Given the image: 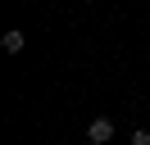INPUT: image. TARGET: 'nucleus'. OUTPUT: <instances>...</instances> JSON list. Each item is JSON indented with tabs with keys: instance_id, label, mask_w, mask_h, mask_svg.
I'll return each instance as SVG.
<instances>
[{
	"instance_id": "f03ea898",
	"label": "nucleus",
	"mask_w": 150,
	"mask_h": 145,
	"mask_svg": "<svg viewBox=\"0 0 150 145\" xmlns=\"http://www.w3.org/2000/svg\"><path fill=\"white\" fill-rule=\"evenodd\" d=\"M0 45H5L9 54H18V50H23V32H18V27H9V32L0 36Z\"/></svg>"
},
{
	"instance_id": "f257e3e1",
	"label": "nucleus",
	"mask_w": 150,
	"mask_h": 145,
	"mask_svg": "<svg viewBox=\"0 0 150 145\" xmlns=\"http://www.w3.org/2000/svg\"><path fill=\"white\" fill-rule=\"evenodd\" d=\"M86 136H91V145H109L114 141V122L109 118H96V122L86 127Z\"/></svg>"
},
{
	"instance_id": "7ed1b4c3",
	"label": "nucleus",
	"mask_w": 150,
	"mask_h": 145,
	"mask_svg": "<svg viewBox=\"0 0 150 145\" xmlns=\"http://www.w3.org/2000/svg\"><path fill=\"white\" fill-rule=\"evenodd\" d=\"M132 145H150V132H132Z\"/></svg>"
}]
</instances>
